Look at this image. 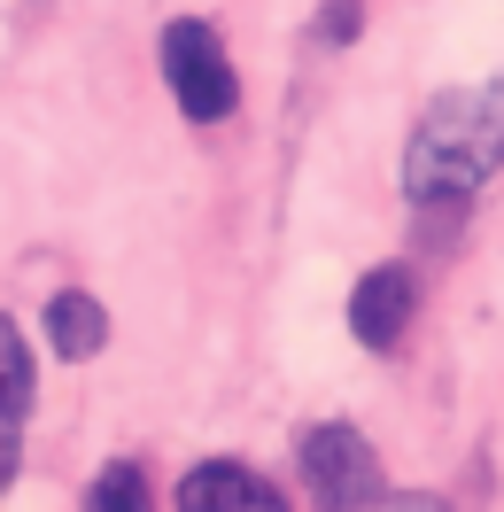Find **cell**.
Listing matches in <instances>:
<instances>
[{
	"label": "cell",
	"mask_w": 504,
	"mask_h": 512,
	"mask_svg": "<svg viewBox=\"0 0 504 512\" xmlns=\"http://www.w3.org/2000/svg\"><path fill=\"white\" fill-rule=\"evenodd\" d=\"M32 419V342L16 334V319H0V427Z\"/></svg>",
	"instance_id": "52a82bcc"
},
{
	"label": "cell",
	"mask_w": 504,
	"mask_h": 512,
	"mask_svg": "<svg viewBox=\"0 0 504 512\" xmlns=\"http://www.w3.org/2000/svg\"><path fill=\"white\" fill-rule=\"evenodd\" d=\"M156 63H163V86H171V101H179V117H187V125H225V117L241 109V78H233V55H225V39L210 32L202 16H179V24H163Z\"/></svg>",
	"instance_id": "7a4b0ae2"
},
{
	"label": "cell",
	"mask_w": 504,
	"mask_h": 512,
	"mask_svg": "<svg viewBox=\"0 0 504 512\" xmlns=\"http://www.w3.org/2000/svg\"><path fill=\"white\" fill-rule=\"evenodd\" d=\"M419 319V280H411V264H380L365 272L357 288H349V334H357V350H396Z\"/></svg>",
	"instance_id": "277c9868"
},
{
	"label": "cell",
	"mask_w": 504,
	"mask_h": 512,
	"mask_svg": "<svg viewBox=\"0 0 504 512\" xmlns=\"http://www.w3.org/2000/svg\"><path fill=\"white\" fill-rule=\"evenodd\" d=\"M295 466L318 512H373L380 505V450L349 419H318L295 435Z\"/></svg>",
	"instance_id": "3957f363"
},
{
	"label": "cell",
	"mask_w": 504,
	"mask_h": 512,
	"mask_svg": "<svg viewBox=\"0 0 504 512\" xmlns=\"http://www.w3.org/2000/svg\"><path fill=\"white\" fill-rule=\"evenodd\" d=\"M373 512H450L442 497H427V489H404V497H380Z\"/></svg>",
	"instance_id": "9c48e42d"
},
{
	"label": "cell",
	"mask_w": 504,
	"mask_h": 512,
	"mask_svg": "<svg viewBox=\"0 0 504 512\" xmlns=\"http://www.w3.org/2000/svg\"><path fill=\"white\" fill-rule=\"evenodd\" d=\"M504 171V86H442L404 140V194L419 210L473 202Z\"/></svg>",
	"instance_id": "6da1fadb"
},
{
	"label": "cell",
	"mask_w": 504,
	"mask_h": 512,
	"mask_svg": "<svg viewBox=\"0 0 504 512\" xmlns=\"http://www.w3.org/2000/svg\"><path fill=\"white\" fill-rule=\"evenodd\" d=\"M179 512H287V497L241 458H202L179 474Z\"/></svg>",
	"instance_id": "5b68a950"
},
{
	"label": "cell",
	"mask_w": 504,
	"mask_h": 512,
	"mask_svg": "<svg viewBox=\"0 0 504 512\" xmlns=\"http://www.w3.org/2000/svg\"><path fill=\"white\" fill-rule=\"evenodd\" d=\"M86 512H156L148 505V474L132 458H109L94 474V489H86Z\"/></svg>",
	"instance_id": "ba28073f"
},
{
	"label": "cell",
	"mask_w": 504,
	"mask_h": 512,
	"mask_svg": "<svg viewBox=\"0 0 504 512\" xmlns=\"http://www.w3.org/2000/svg\"><path fill=\"white\" fill-rule=\"evenodd\" d=\"M47 342H55V357H70V365H86V357L109 350V311H101L94 295H55L47 303Z\"/></svg>",
	"instance_id": "8992f818"
},
{
	"label": "cell",
	"mask_w": 504,
	"mask_h": 512,
	"mask_svg": "<svg viewBox=\"0 0 504 512\" xmlns=\"http://www.w3.org/2000/svg\"><path fill=\"white\" fill-rule=\"evenodd\" d=\"M8 474H16V427H0V489H8Z\"/></svg>",
	"instance_id": "8fae6325"
},
{
	"label": "cell",
	"mask_w": 504,
	"mask_h": 512,
	"mask_svg": "<svg viewBox=\"0 0 504 512\" xmlns=\"http://www.w3.org/2000/svg\"><path fill=\"white\" fill-rule=\"evenodd\" d=\"M357 32V0H326V39H349Z\"/></svg>",
	"instance_id": "30bf717a"
}]
</instances>
